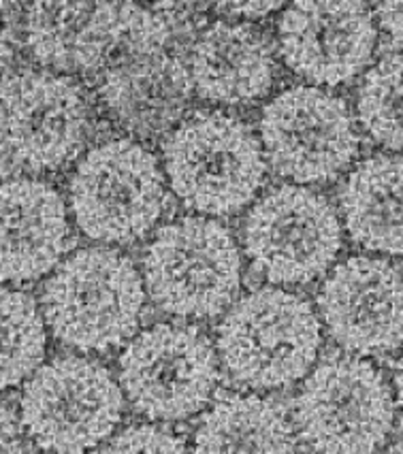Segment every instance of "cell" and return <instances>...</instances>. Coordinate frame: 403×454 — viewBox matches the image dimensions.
<instances>
[{
	"mask_svg": "<svg viewBox=\"0 0 403 454\" xmlns=\"http://www.w3.org/2000/svg\"><path fill=\"white\" fill-rule=\"evenodd\" d=\"M354 109L374 144L403 156V51L380 58L363 73Z\"/></svg>",
	"mask_w": 403,
	"mask_h": 454,
	"instance_id": "ffe728a7",
	"label": "cell"
},
{
	"mask_svg": "<svg viewBox=\"0 0 403 454\" xmlns=\"http://www.w3.org/2000/svg\"><path fill=\"white\" fill-rule=\"evenodd\" d=\"M188 4H137L124 39L90 82L94 97L132 139L167 135L194 97L188 68L196 18Z\"/></svg>",
	"mask_w": 403,
	"mask_h": 454,
	"instance_id": "6da1fadb",
	"label": "cell"
},
{
	"mask_svg": "<svg viewBox=\"0 0 403 454\" xmlns=\"http://www.w3.org/2000/svg\"><path fill=\"white\" fill-rule=\"evenodd\" d=\"M331 340L357 356L403 348V273L386 258L354 254L328 271L316 294Z\"/></svg>",
	"mask_w": 403,
	"mask_h": 454,
	"instance_id": "5bb4252c",
	"label": "cell"
},
{
	"mask_svg": "<svg viewBox=\"0 0 403 454\" xmlns=\"http://www.w3.org/2000/svg\"><path fill=\"white\" fill-rule=\"evenodd\" d=\"M147 290L141 271L114 247L68 254L41 290V311L58 341L86 355L126 346L139 331Z\"/></svg>",
	"mask_w": 403,
	"mask_h": 454,
	"instance_id": "3957f363",
	"label": "cell"
},
{
	"mask_svg": "<svg viewBox=\"0 0 403 454\" xmlns=\"http://www.w3.org/2000/svg\"><path fill=\"white\" fill-rule=\"evenodd\" d=\"M22 422L13 408L0 401V454L22 452Z\"/></svg>",
	"mask_w": 403,
	"mask_h": 454,
	"instance_id": "d4e9b609",
	"label": "cell"
},
{
	"mask_svg": "<svg viewBox=\"0 0 403 454\" xmlns=\"http://www.w3.org/2000/svg\"><path fill=\"white\" fill-rule=\"evenodd\" d=\"M290 419L316 454H374L395 429V390L369 358L331 355L305 376Z\"/></svg>",
	"mask_w": 403,
	"mask_h": 454,
	"instance_id": "ba28073f",
	"label": "cell"
},
{
	"mask_svg": "<svg viewBox=\"0 0 403 454\" xmlns=\"http://www.w3.org/2000/svg\"><path fill=\"white\" fill-rule=\"evenodd\" d=\"M47 322L24 290L0 286V390L26 384L43 365Z\"/></svg>",
	"mask_w": 403,
	"mask_h": 454,
	"instance_id": "d6986e66",
	"label": "cell"
},
{
	"mask_svg": "<svg viewBox=\"0 0 403 454\" xmlns=\"http://www.w3.org/2000/svg\"><path fill=\"white\" fill-rule=\"evenodd\" d=\"M193 454H296L293 419L272 397L225 393L201 416Z\"/></svg>",
	"mask_w": 403,
	"mask_h": 454,
	"instance_id": "ac0fdd59",
	"label": "cell"
},
{
	"mask_svg": "<svg viewBox=\"0 0 403 454\" xmlns=\"http://www.w3.org/2000/svg\"><path fill=\"white\" fill-rule=\"evenodd\" d=\"M375 13L359 0H296L280 12V62L307 86L337 88L363 77L378 45Z\"/></svg>",
	"mask_w": 403,
	"mask_h": 454,
	"instance_id": "4fadbf2b",
	"label": "cell"
},
{
	"mask_svg": "<svg viewBox=\"0 0 403 454\" xmlns=\"http://www.w3.org/2000/svg\"><path fill=\"white\" fill-rule=\"evenodd\" d=\"M100 454H193V450L182 435L167 427L137 422L115 433Z\"/></svg>",
	"mask_w": 403,
	"mask_h": 454,
	"instance_id": "7402d4cb",
	"label": "cell"
},
{
	"mask_svg": "<svg viewBox=\"0 0 403 454\" xmlns=\"http://www.w3.org/2000/svg\"><path fill=\"white\" fill-rule=\"evenodd\" d=\"M267 165L299 186H325L354 167L360 154L357 118L346 98L296 83L273 94L258 120Z\"/></svg>",
	"mask_w": 403,
	"mask_h": 454,
	"instance_id": "8fae6325",
	"label": "cell"
},
{
	"mask_svg": "<svg viewBox=\"0 0 403 454\" xmlns=\"http://www.w3.org/2000/svg\"><path fill=\"white\" fill-rule=\"evenodd\" d=\"M67 203L88 239L107 246L137 244L169 211L161 158L132 137L100 141L73 167Z\"/></svg>",
	"mask_w": 403,
	"mask_h": 454,
	"instance_id": "8992f818",
	"label": "cell"
},
{
	"mask_svg": "<svg viewBox=\"0 0 403 454\" xmlns=\"http://www.w3.org/2000/svg\"><path fill=\"white\" fill-rule=\"evenodd\" d=\"M278 60L275 39L263 26L216 20L190 45L194 97L218 107H252L272 94Z\"/></svg>",
	"mask_w": 403,
	"mask_h": 454,
	"instance_id": "2e32d148",
	"label": "cell"
},
{
	"mask_svg": "<svg viewBox=\"0 0 403 454\" xmlns=\"http://www.w3.org/2000/svg\"><path fill=\"white\" fill-rule=\"evenodd\" d=\"M392 390H395L397 403L403 408V348L399 358H397L395 363V372H392Z\"/></svg>",
	"mask_w": 403,
	"mask_h": 454,
	"instance_id": "4316f807",
	"label": "cell"
},
{
	"mask_svg": "<svg viewBox=\"0 0 403 454\" xmlns=\"http://www.w3.org/2000/svg\"><path fill=\"white\" fill-rule=\"evenodd\" d=\"M241 246L258 276L275 286H305L337 265L344 226L325 194L299 184H278L248 207Z\"/></svg>",
	"mask_w": 403,
	"mask_h": 454,
	"instance_id": "9c48e42d",
	"label": "cell"
},
{
	"mask_svg": "<svg viewBox=\"0 0 403 454\" xmlns=\"http://www.w3.org/2000/svg\"><path fill=\"white\" fill-rule=\"evenodd\" d=\"M382 454H403V437L401 440H397V442H392L389 448H386L384 452Z\"/></svg>",
	"mask_w": 403,
	"mask_h": 454,
	"instance_id": "83f0119b",
	"label": "cell"
},
{
	"mask_svg": "<svg viewBox=\"0 0 403 454\" xmlns=\"http://www.w3.org/2000/svg\"><path fill=\"white\" fill-rule=\"evenodd\" d=\"M218 9L222 20H240V22H254L263 20L275 12H282L284 3H218L214 4Z\"/></svg>",
	"mask_w": 403,
	"mask_h": 454,
	"instance_id": "603a6c76",
	"label": "cell"
},
{
	"mask_svg": "<svg viewBox=\"0 0 403 454\" xmlns=\"http://www.w3.org/2000/svg\"><path fill=\"white\" fill-rule=\"evenodd\" d=\"M124 416V393L103 363L82 355L47 361L24 384L20 422L47 454H86L109 442Z\"/></svg>",
	"mask_w": 403,
	"mask_h": 454,
	"instance_id": "30bf717a",
	"label": "cell"
},
{
	"mask_svg": "<svg viewBox=\"0 0 403 454\" xmlns=\"http://www.w3.org/2000/svg\"><path fill=\"white\" fill-rule=\"evenodd\" d=\"M161 162L175 199L216 220L250 207L269 167L257 130L226 109L186 114L164 135Z\"/></svg>",
	"mask_w": 403,
	"mask_h": 454,
	"instance_id": "7a4b0ae2",
	"label": "cell"
},
{
	"mask_svg": "<svg viewBox=\"0 0 403 454\" xmlns=\"http://www.w3.org/2000/svg\"><path fill=\"white\" fill-rule=\"evenodd\" d=\"M337 211L354 246L403 256V156L378 152L354 162L337 186Z\"/></svg>",
	"mask_w": 403,
	"mask_h": 454,
	"instance_id": "e0dca14e",
	"label": "cell"
},
{
	"mask_svg": "<svg viewBox=\"0 0 403 454\" xmlns=\"http://www.w3.org/2000/svg\"><path fill=\"white\" fill-rule=\"evenodd\" d=\"M68 203L39 177L0 182V284L36 282L51 276L73 247Z\"/></svg>",
	"mask_w": 403,
	"mask_h": 454,
	"instance_id": "9a60e30c",
	"label": "cell"
},
{
	"mask_svg": "<svg viewBox=\"0 0 403 454\" xmlns=\"http://www.w3.org/2000/svg\"><path fill=\"white\" fill-rule=\"evenodd\" d=\"M92 3H33L26 9V50L45 71L71 75Z\"/></svg>",
	"mask_w": 403,
	"mask_h": 454,
	"instance_id": "44dd1931",
	"label": "cell"
},
{
	"mask_svg": "<svg viewBox=\"0 0 403 454\" xmlns=\"http://www.w3.org/2000/svg\"><path fill=\"white\" fill-rule=\"evenodd\" d=\"M374 13L378 28L389 36L392 47L403 51V3H378Z\"/></svg>",
	"mask_w": 403,
	"mask_h": 454,
	"instance_id": "cb8c5ba5",
	"label": "cell"
},
{
	"mask_svg": "<svg viewBox=\"0 0 403 454\" xmlns=\"http://www.w3.org/2000/svg\"><path fill=\"white\" fill-rule=\"evenodd\" d=\"M147 297L175 318L225 316L241 288V247L226 224L182 215L156 231L141 258Z\"/></svg>",
	"mask_w": 403,
	"mask_h": 454,
	"instance_id": "52a82bcc",
	"label": "cell"
},
{
	"mask_svg": "<svg viewBox=\"0 0 403 454\" xmlns=\"http://www.w3.org/2000/svg\"><path fill=\"white\" fill-rule=\"evenodd\" d=\"M118 382L124 399L143 419L186 420L208 408L214 397L220 358L199 326L158 322L124 346Z\"/></svg>",
	"mask_w": 403,
	"mask_h": 454,
	"instance_id": "7c38bea8",
	"label": "cell"
},
{
	"mask_svg": "<svg viewBox=\"0 0 403 454\" xmlns=\"http://www.w3.org/2000/svg\"><path fill=\"white\" fill-rule=\"evenodd\" d=\"M15 60V43L9 28L0 22V83L12 75V67Z\"/></svg>",
	"mask_w": 403,
	"mask_h": 454,
	"instance_id": "484cf974",
	"label": "cell"
},
{
	"mask_svg": "<svg viewBox=\"0 0 403 454\" xmlns=\"http://www.w3.org/2000/svg\"><path fill=\"white\" fill-rule=\"evenodd\" d=\"M94 94L73 75L22 68L0 83V158L22 177L75 167L97 133Z\"/></svg>",
	"mask_w": 403,
	"mask_h": 454,
	"instance_id": "5b68a950",
	"label": "cell"
},
{
	"mask_svg": "<svg viewBox=\"0 0 403 454\" xmlns=\"http://www.w3.org/2000/svg\"><path fill=\"white\" fill-rule=\"evenodd\" d=\"M322 350V322L304 294L265 286L237 299L216 329L220 365L250 393L305 380Z\"/></svg>",
	"mask_w": 403,
	"mask_h": 454,
	"instance_id": "277c9868",
	"label": "cell"
}]
</instances>
